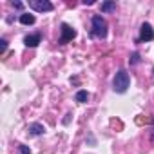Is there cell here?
Instances as JSON below:
<instances>
[{
	"label": "cell",
	"mask_w": 154,
	"mask_h": 154,
	"mask_svg": "<svg viewBox=\"0 0 154 154\" xmlns=\"http://www.w3.org/2000/svg\"><path fill=\"white\" fill-rule=\"evenodd\" d=\"M74 100L78 102V103H85L89 100V93L87 91H78V93H76V96H74Z\"/></svg>",
	"instance_id": "cell-9"
},
{
	"label": "cell",
	"mask_w": 154,
	"mask_h": 154,
	"mask_svg": "<svg viewBox=\"0 0 154 154\" xmlns=\"http://www.w3.org/2000/svg\"><path fill=\"white\" fill-rule=\"evenodd\" d=\"M93 35L96 38H105L107 36V22L100 15L93 17Z\"/></svg>",
	"instance_id": "cell-2"
},
{
	"label": "cell",
	"mask_w": 154,
	"mask_h": 154,
	"mask_svg": "<svg viewBox=\"0 0 154 154\" xmlns=\"http://www.w3.org/2000/svg\"><path fill=\"white\" fill-rule=\"evenodd\" d=\"M129 84H131L129 72H127V71H123V69H120V71L116 72V76H114V82H112L114 91H116V93H125V91H127V87H129Z\"/></svg>",
	"instance_id": "cell-1"
},
{
	"label": "cell",
	"mask_w": 154,
	"mask_h": 154,
	"mask_svg": "<svg viewBox=\"0 0 154 154\" xmlns=\"http://www.w3.org/2000/svg\"><path fill=\"white\" fill-rule=\"evenodd\" d=\"M40 40H42L40 35H27V36L24 38V44H26L27 47H36V45L40 44Z\"/></svg>",
	"instance_id": "cell-6"
},
{
	"label": "cell",
	"mask_w": 154,
	"mask_h": 154,
	"mask_svg": "<svg viewBox=\"0 0 154 154\" xmlns=\"http://www.w3.org/2000/svg\"><path fill=\"white\" fill-rule=\"evenodd\" d=\"M20 22H22L24 26H33V24H35V17L29 15V13H24V15H20Z\"/></svg>",
	"instance_id": "cell-7"
},
{
	"label": "cell",
	"mask_w": 154,
	"mask_h": 154,
	"mask_svg": "<svg viewBox=\"0 0 154 154\" xmlns=\"http://www.w3.org/2000/svg\"><path fill=\"white\" fill-rule=\"evenodd\" d=\"M42 132H44V125H40V123H33V125H29V134L38 136V134H42Z\"/></svg>",
	"instance_id": "cell-8"
},
{
	"label": "cell",
	"mask_w": 154,
	"mask_h": 154,
	"mask_svg": "<svg viewBox=\"0 0 154 154\" xmlns=\"http://www.w3.org/2000/svg\"><path fill=\"white\" fill-rule=\"evenodd\" d=\"M18 150H20V154H31V150H29L26 145H20V147H18Z\"/></svg>",
	"instance_id": "cell-13"
},
{
	"label": "cell",
	"mask_w": 154,
	"mask_h": 154,
	"mask_svg": "<svg viewBox=\"0 0 154 154\" xmlns=\"http://www.w3.org/2000/svg\"><path fill=\"white\" fill-rule=\"evenodd\" d=\"M13 8H15V9H22L24 4H22V2H13Z\"/></svg>",
	"instance_id": "cell-14"
},
{
	"label": "cell",
	"mask_w": 154,
	"mask_h": 154,
	"mask_svg": "<svg viewBox=\"0 0 154 154\" xmlns=\"http://www.w3.org/2000/svg\"><path fill=\"white\" fill-rule=\"evenodd\" d=\"M140 38L143 40V42H150V40H154V29H152V26L150 24H143L141 26V29H140Z\"/></svg>",
	"instance_id": "cell-5"
},
{
	"label": "cell",
	"mask_w": 154,
	"mask_h": 154,
	"mask_svg": "<svg viewBox=\"0 0 154 154\" xmlns=\"http://www.w3.org/2000/svg\"><path fill=\"white\" fill-rule=\"evenodd\" d=\"M76 36V31L69 26V24H62V36H60V44H67Z\"/></svg>",
	"instance_id": "cell-4"
},
{
	"label": "cell",
	"mask_w": 154,
	"mask_h": 154,
	"mask_svg": "<svg viewBox=\"0 0 154 154\" xmlns=\"http://www.w3.org/2000/svg\"><path fill=\"white\" fill-rule=\"evenodd\" d=\"M6 49H8V40H0V53H6Z\"/></svg>",
	"instance_id": "cell-11"
},
{
	"label": "cell",
	"mask_w": 154,
	"mask_h": 154,
	"mask_svg": "<svg viewBox=\"0 0 154 154\" xmlns=\"http://www.w3.org/2000/svg\"><path fill=\"white\" fill-rule=\"evenodd\" d=\"M29 8L35 9V11H40V13L53 11V4L49 0H29Z\"/></svg>",
	"instance_id": "cell-3"
},
{
	"label": "cell",
	"mask_w": 154,
	"mask_h": 154,
	"mask_svg": "<svg viewBox=\"0 0 154 154\" xmlns=\"http://www.w3.org/2000/svg\"><path fill=\"white\" fill-rule=\"evenodd\" d=\"M129 62H131V63H138V62H140V54H138V53H132V56H131Z\"/></svg>",
	"instance_id": "cell-12"
},
{
	"label": "cell",
	"mask_w": 154,
	"mask_h": 154,
	"mask_svg": "<svg viewBox=\"0 0 154 154\" xmlns=\"http://www.w3.org/2000/svg\"><path fill=\"white\" fill-rule=\"evenodd\" d=\"M116 9V2H102V11L103 13H111Z\"/></svg>",
	"instance_id": "cell-10"
}]
</instances>
